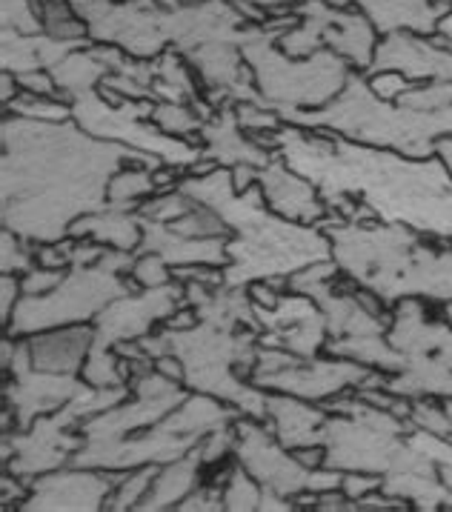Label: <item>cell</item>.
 <instances>
[{
  "instance_id": "obj_25",
  "label": "cell",
  "mask_w": 452,
  "mask_h": 512,
  "mask_svg": "<svg viewBox=\"0 0 452 512\" xmlns=\"http://www.w3.org/2000/svg\"><path fill=\"white\" fill-rule=\"evenodd\" d=\"M381 35L415 32L438 35V23L450 12L447 0H352Z\"/></svg>"
},
{
  "instance_id": "obj_61",
  "label": "cell",
  "mask_w": 452,
  "mask_h": 512,
  "mask_svg": "<svg viewBox=\"0 0 452 512\" xmlns=\"http://www.w3.org/2000/svg\"><path fill=\"white\" fill-rule=\"evenodd\" d=\"M332 6H341V9H347V3H352V0H329Z\"/></svg>"
},
{
  "instance_id": "obj_42",
  "label": "cell",
  "mask_w": 452,
  "mask_h": 512,
  "mask_svg": "<svg viewBox=\"0 0 452 512\" xmlns=\"http://www.w3.org/2000/svg\"><path fill=\"white\" fill-rule=\"evenodd\" d=\"M129 278L138 284L141 289H155V287H166L175 281L172 275V267L166 264L161 255L155 252H144V255H135V264L129 269Z\"/></svg>"
},
{
  "instance_id": "obj_56",
  "label": "cell",
  "mask_w": 452,
  "mask_h": 512,
  "mask_svg": "<svg viewBox=\"0 0 452 512\" xmlns=\"http://www.w3.org/2000/svg\"><path fill=\"white\" fill-rule=\"evenodd\" d=\"M435 155L444 161V166L450 169V175H452V135L450 138H441V141H438V146H435Z\"/></svg>"
},
{
  "instance_id": "obj_54",
  "label": "cell",
  "mask_w": 452,
  "mask_h": 512,
  "mask_svg": "<svg viewBox=\"0 0 452 512\" xmlns=\"http://www.w3.org/2000/svg\"><path fill=\"white\" fill-rule=\"evenodd\" d=\"M312 510L318 512H358L355 510V501H350L347 495L341 490H332V492H321V495H315L312 498Z\"/></svg>"
},
{
  "instance_id": "obj_38",
  "label": "cell",
  "mask_w": 452,
  "mask_h": 512,
  "mask_svg": "<svg viewBox=\"0 0 452 512\" xmlns=\"http://www.w3.org/2000/svg\"><path fill=\"white\" fill-rule=\"evenodd\" d=\"M35 264H38V244L18 235L15 229L3 226V232H0V272L26 275Z\"/></svg>"
},
{
  "instance_id": "obj_10",
  "label": "cell",
  "mask_w": 452,
  "mask_h": 512,
  "mask_svg": "<svg viewBox=\"0 0 452 512\" xmlns=\"http://www.w3.org/2000/svg\"><path fill=\"white\" fill-rule=\"evenodd\" d=\"M292 12L301 23L278 41L289 58H309L321 49H332L358 72H370L378 49V29L361 9H341L329 0H298Z\"/></svg>"
},
{
  "instance_id": "obj_20",
  "label": "cell",
  "mask_w": 452,
  "mask_h": 512,
  "mask_svg": "<svg viewBox=\"0 0 452 512\" xmlns=\"http://www.w3.org/2000/svg\"><path fill=\"white\" fill-rule=\"evenodd\" d=\"M258 186L264 192L269 209L287 221L304 226H327L335 218V212L329 209L318 186L307 181L301 172H295L281 155H275L264 169H258Z\"/></svg>"
},
{
  "instance_id": "obj_18",
  "label": "cell",
  "mask_w": 452,
  "mask_h": 512,
  "mask_svg": "<svg viewBox=\"0 0 452 512\" xmlns=\"http://www.w3.org/2000/svg\"><path fill=\"white\" fill-rule=\"evenodd\" d=\"M255 318L264 347H281L298 358H315L327 347V318L309 295L287 289L275 307H255Z\"/></svg>"
},
{
  "instance_id": "obj_52",
  "label": "cell",
  "mask_w": 452,
  "mask_h": 512,
  "mask_svg": "<svg viewBox=\"0 0 452 512\" xmlns=\"http://www.w3.org/2000/svg\"><path fill=\"white\" fill-rule=\"evenodd\" d=\"M23 287H21V275H12V272H3L0 275V321H3V329L12 321V312L21 304Z\"/></svg>"
},
{
  "instance_id": "obj_3",
  "label": "cell",
  "mask_w": 452,
  "mask_h": 512,
  "mask_svg": "<svg viewBox=\"0 0 452 512\" xmlns=\"http://www.w3.org/2000/svg\"><path fill=\"white\" fill-rule=\"evenodd\" d=\"M178 189L198 204L212 206L229 226L224 267L226 287H244L272 278H289L298 269L329 261L332 241L324 226H304L281 218L264 201L261 186L235 189L232 169L218 166L209 175H184Z\"/></svg>"
},
{
  "instance_id": "obj_35",
  "label": "cell",
  "mask_w": 452,
  "mask_h": 512,
  "mask_svg": "<svg viewBox=\"0 0 452 512\" xmlns=\"http://www.w3.org/2000/svg\"><path fill=\"white\" fill-rule=\"evenodd\" d=\"M261 498H264V487L238 461H232L224 481V510L255 512L261 510Z\"/></svg>"
},
{
  "instance_id": "obj_37",
  "label": "cell",
  "mask_w": 452,
  "mask_h": 512,
  "mask_svg": "<svg viewBox=\"0 0 452 512\" xmlns=\"http://www.w3.org/2000/svg\"><path fill=\"white\" fill-rule=\"evenodd\" d=\"M3 112L21 115V118H29V121H72V103L69 101H63V98H43V95H32V92H23V89L21 95L9 103Z\"/></svg>"
},
{
  "instance_id": "obj_28",
  "label": "cell",
  "mask_w": 452,
  "mask_h": 512,
  "mask_svg": "<svg viewBox=\"0 0 452 512\" xmlns=\"http://www.w3.org/2000/svg\"><path fill=\"white\" fill-rule=\"evenodd\" d=\"M69 235L75 241H95V244L121 249V252H135L144 241V224L138 212H126L115 206H103L101 212H89L78 218Z\"/></svg>"
},
{
  "instance_id": "obj_22",
  "label": "cell",
  "mask_w": 452,
  "mask_h": 512,
  "mask_svg": "<svg viewBox=\"0 0 452 512\" xmlns=\"http://www.w3.org/2000/svg\"><path fill=\"white\" fill-rule=\"evenodd\" d=\"M198 144L204 146V158H212L215 164L226 166V169H232V166L264 169L278 155L275 149H269L241 129L235 103L215 106V112L206 118L198 132Z\"/></svg>"
},
{
  "instance_id": "obj_9",
  "label": "cell",
  "mask_w": 452,
  "mask_h": 512,
  "mask_svg": "<svg viewBox=\"0 0 452 512\" xmlns=\"http://www.w3.org/2000/svg\"><path fill=\"white\" fill-rule=\"evenodd\" d=\"M72 103V121L89 132L92 138L124 144L135 152H144L149 158L161 161L164 166H175L189 172L204 158V146L186 138H172L161 132L155 123H146L155 112V101H132L112 106L101 95V89H86L69 98Z\"/></svg>"
},
{
  "instance_id": "obj_59",
  "label": "cell",
  "mask_w": 452,
  "mask_h": 512,
  "mask_svg": "<svg viewBox=\"0 0 452 512\" xmlns=\"http://www.w3.org/2000/svg\"><path fill=\"white\" fill-rule=\"evenodd\" d=\"M441 318H444V321L452 327V301H444V312H441Z\"/></svg>"
},
{
  "instance_id": "obj_23",
  "label": "cell",
  "mask_w": 452,
  "mask_h": 512,
  "mask_svg": "<svg viewBox=\"0 0 452 512\" xmlns=\"http://www.w3.org/2000/svg\"><path fill=\"white\" fill-rule=\"evenodd\" d=\"M141 224H144V241L135 249V255L155 252V255H161L172 269H224L226 264H229V255H226V241H229V238H186V235H178L175 229H169L166 224L149 221V218H141Z\"/></svg>"
},
{
  "instance_id": "obj_53",
  "label": "cell",
  "mask_w": 452,
  "mask_h": 512,
  "mask_svg": "<svg viewBox=\"0 0 452 512\" xmlns=\"http://www.w3.org/2000/svg\"><path fill=\"white\" fill-rule=\"evenodd\" d=\"M29 481L21 478V475H12V472L3 470V478H0V501H3V510H12V507H18L21 510V504L29 498Z\"/></svg>"
},
{
  "instance_id": "obj_5",
  "label": "cell",
  "mask_w": 452,
  "mask_h": 512,
  "mask_svg": "<svg viewBox=\"0 0 452 512\" xmlns=\"http://www.w3.org/2000/svg\"><path fill=\"white\" fill-rule=\"evenodd\" d=\"M144 352L158 361L175 355L184 367V387L189 392L215 395L247 418L267 421V390L249 381L261 335L255 329H226L198 321L186 329H155L138 341Z\"/></svg>"
},
{
  "instance_id": "obj_21",
  "label": "cell",
  "mask_w": 452,
  "mask_h": 512,
  "mask_svg": "<svg viewBox=\"0 0 452 512\" xmlns=\"http://www.w3.org/2000/svg\"><path fill=\"white\" fill-rule=\"evenodd\" d=\"M384 69H395L415 83L452 81V49L432 38H421L415 32H390L375 49L367 78Z\"/></svg>"
},
{
  "instance_id": "obj_14",
  "label": "cell",
  "mask_w": 452,
  "mask_h": 512,
  "mask_svg": "<svg viewBox=\"0 0 452 512\" xmlns=\"http://www.w3.org/2000/svg\"><path fill=\"white\" fill-rule=\"evenodd\" d=\"M238 432V444H235V461L264 487V490L278 492L284 498H298L309 492V478L315 467H307L298 455L287 450L272 430L267 421L247 418L241 415L235 421Z\"/></svg>"
},
{
  "instance_id": "obj_33",
  "label": "cell",
  "mask_w": 452,
  "mask_h": 512,
  "mask_svg": "<svg viewBox=\"0 0 452 512\" xmlns=\"http://www.w3.org/2000/svg\"><path fill=\"white\" fill-rule=\"evenodd\" d=\"M149 121L155 123L161 132L172 135V138H186V141H195L198 144V132L204 126L201 112L192 106V103H172L161 101L155 103V112Z\"/></svg>"
},
{
  "instance_id": "obj_26",
  "label": "cell",
  "mask_w": 452,
  "mask_h": 512,
  "mask_svg": "<svg viewBox=\"0 0 452 512\" xmlns=\"http://www.w3.org/2000/svg\"><path fill=\"white\" fill-rule=\"evenodd\" d=\"M26 341H29V352H32V364L38 369L81 375L92 341H95V327L92 324L55 327L38 332V335H29Z\"/></svg>"
},
{
  "instance_id": "obj_45",
  "label": "cell",
  "mask_w": 452,
  "mask_h": 512,
  "mask_svg": "<svg viewBox=\"0 0 452 512\" xmlns=\"http://www.w3.org/2000/svg\"><path fill=\"white\" fill-rule=\"evenodd\" d=\"M235 444H238V432H235V424H229V427H218V430L206 432L195 450L201 455L204 467H212V464L226 461L229 455H235Z\"/></svg>"
},
{
  "instance_id": "obj_29",
  "label": "cell",
  "mask_w": 452,
  "mask_h": 512,
  "mask_svg": "<svg viewBox=\"0 0 452 512\" xmlns=\"http://www.w3.org/2000/svg\"><path fill=\"white\" fill-rule=\"evenodd\" d=\"M201 472H204V461H201L198 450H192L178 461L161 464L155 481H152V490L146 492V498L138 504V512L178 510V504L201 487V481H204Z\"/></svg>"
},
{
  "instance_id": "obj_49",
  "label": "cell",
  "mask_w": 452,
  "mask_h": 512,
  "mask_svg": "<svg viewBox=\"0 0 452 512\" xmlns=\"http://www.w3.org/2000/svg\"><path fill=\"white\" fill-rule=\"evenodd\" d=\"M75 238H63V241H52V244H38V267L46 269H69L72 267V249H75Z\"/></svg>"
},
{
  "instance_id": "obj_58",
  "label": "cell",
  "mask_w": 452,
  "mask_h": 512,
  "mask_svg": "<svg viewBox=\"0 0 452 512\" xmlns=\"http://www.w3.org/2000/svg\"><path fill=\"white\" fill-rule=\"evenodd\" d=\"M438 35H444L447 41H452V9L441 18V23H438Z\"/></svg>"
},
{
  "instance_id": "obj_7",
  "label": "cell",
  "mask_w": 452,
  "mask_h": 512,
  "mask_svg": "<svg viewBox=\"0 0 452 512\" xmlns=\"http://www.w3.org/2000/svg\"><path fill=\"white\" fill-rule=\"evenodd\" d=\"M298 23L301 18L295 12L267 18L261 23V32L241 46L261 101L281 118L301 109H321L335 101L352 72L350 63L332 49H321L309 58H289L278 41Z\"/></svg>"
},
{
  "instance_id": "obj_27",
  "label": "cell",
  "mask_w": 452,
  "mask_h": 512,
  "mask_svg": "<svg viewBox=\"0 0 452 512\" xmlns=\"http://www.w3.org/2000/svg\"><path fill=\"white\" fill-rule=\"evenodd\" d=\"M89 41H58L52 35H21L12 29H3V72L23 75V72H35V69H52L55 63H61L69 52L89 46Z\"/></svg>"
},
{
  "instance_id": "obj_41",
  "label": "cell",
  "mask_w": 452,
  "mask_h": 512,
  "mask_svg": "<svg viewBox=\"0 0 452 512\" xmlns=\"http://www.w3.org/2000/svg\"><path fill=\"white\" fill-rule=\"evenodd\" d=\"M3 29L21 32V35H41V0H3Z\"/></svg>"
},
{
  "instance_id": "obj_40",
  "label": "cell",
  "mask_w": 452,
  "mask_h": 512,
  "mask_svg": "<svg viewBox=\"0 0 452 512\" xmlns=\"http://www.w3.org/2000/svg\"><path fill=\"white\" fill-rule=\"evenodd\" d=\"M410 424L412 430L427 432V435H435V438H452V421L444 404H435L432 398H412V410H410Z\"/></svg>"
},
{
  "instance_id": "obj_47",
  "label": "cell",
  "mask_w": 452,
  "mask_h": 512,
  "mask_svg": "<svg viewBox=\"0 0 452 512\" xmlns=\"http://www.w3.org/2000/svg\"><path fill=\"white\" fill-rule=\"evenodd\" d=\"M181 512H221L224 510V484L218 481H209V484H201L198 490L192 492L186 501L178 504Z\"/></svg>"
},
{
  "instance_id": "obj_17",
  "label": "cell",
  "mask_w": 452,
  "mask_h": 512,
  "mask_svg": "<svg viewBox=\"0 0 452 512\" xmlns=\"http://www.w3.org/2000/svg\"><path fill=\"white\" fill-rule=\"evenodd\" d=\"M370 372V367L347 361V358L315 355V358H295L284 369L249 378V381L255 387H261V390L287 392V395H295V398H304V401L324 407L332 398L361 387Z\"/></svg>"
},
{
  "instance_id": "obj_4",
  "label": "cell",
  "mask_w": 452,
  "mask_h": 512,
  "mask_svg": "<svg viewBox=\"0 0 452 512\" xmlns=\"http://www.w3.org/2000/svg\"><path fill=\"white\" fill-rule=\"evenodd\" d=\"M324 229L341 275L370 289L387 307L407 298L452 301V244L432 246L415 229L381 221L352 224L332 218Z\"/></svg>"
},
{
  "instance_id": "obj_34",
  "label": "cell",
  "mask_w": 452,
  "mask_h": 512,
  "mask_svg": "<svg viewBox=\"0 0 452 512\" xmlns=\"http://www.w3.org/2000/svg\"><path fill=\"white\" fill-rule=\"evenodd\" d=\"M158 475V464H146V467H138V470H126L121 472L115 490L106 501V510L112 512H126V510H138V504L146 498V492L152 490V481Z\"/></svg>"
},
{
  "instance_id": "obj_46",
  "label": "cell",
  "mask_w": 452,
  "mask_h": 512,
  "mask_svg": "<svg viewBox=\"0 0 452 512\" xmlns=\"http://www.w3.org/2000/svg\"><path fill=\"white\" fill-rule=\"evenodd\" d=\"M370 81V89L381 98V101H390L398 103L407 92H410L415 81H410L407 75H401V72H395V69H384V72H375L367 78Z\"/></svg>"
},
{
  "instance_id": "obj_19",
  "label": "cell",
  "mask_w": 452,
  "mask_h": 512,
  "mask_svg": "<svg viewBox=\"0 0 452 512\" xmlns=\"http://www.w3.org/2000/svg\"><path fill=\"white\" fill-rule=\"evenodd\" d=\"M121 472L89 470L66 464L61 470L38 475L21 504L26 512H98L115 490Z\"/></svg>"
},
{
  "instance_id": "obj_16",
  "label": "cell",
  "mask_w": 452,
  "mask_h": 512,
  "mask_svg": "<svg viewBox=\"0 0 452 512\" xmlns=\"http://www.w3.org/2000/svg\"><path fill=\"white\" fill-rule=\"evenodd\" d=\"M184 304V284L172 281L166 287L138 289L115 298L92 321L95 341L89 352H109L126 341H141L164 324L175 309Z\"/></svg>"
},
{
  "instance_id": "obj_43",
  "label": "cell",
  "mask_w": 452,
  "mask_h": 512,
  "mask_svg": "<svg viewBox=\"0 0 452 512\" xmlns=\"http://www.w3.org/2000/svg\"><path fill=\"white\" fill-rule=\"evenodd\" d=\"M398 103H404L410 109H424V112L447 109V106H452V81L415 83Z\"/></svg>"
},
{
  "instance_id": "obj_13",
  "label": "cell",
  "mask_w": 452,
  "mask_h": 512,
  "mask_svg": "<svg viewBox=\"0 0 452 512\" xmlns=\"http://www.w3.org/2000/svg\"><path fill=\"white\" fill-rule=\"evenodd\" d=\"M86 390V381L81 375H66V372H46L32 364L29 341L18 338V352L12 358V367L3 381V401L15 412L18 430L32 427L41 415L63 410Z\"/></svg>"
},
{
  "instance_id": "obj_31",
  "label": "cell",
  "mask_w": 452,
  "mask_h": 512,
  "mask_svg": "<svg viewBox=\"0 0 452 512\" xmlns=\"http://www.w3.org/2000/svg\"><path fill=\"white\" fill-rule=\"evenodd\" d=\"M95 43V41H92ZM92 43L89 46H83V49H75V52H69L61 63H55L49 72L55 75V81L61 86V95L69 101L72 95H78V92H86V89H98L103 83L106 75H112L109 72V66L92 52Z\"/></svg>"
},
{
  "instance_id": "obj_15",
  "label": "cell",
  "mask_w": 452,
  "mask_h": 512,
  "mask_svg": "<svg viewBox=\"0 0 452 512\" xmlns=\"http://www.w3.org/2000/svg\"><path fill=\"white\" fill-rule=\"evenodd\" d=\"M201 444L198 435H184L175 432L169 424H155L149 430L132 432L126 438L115 441H83V447L69 464L75 467H89V470L126 472L146 467V464H169L178 461Z\"/></svg>"
},
{
  "instance_id": "obj_62",
  "label": "cell",
  "mask_w": 452,
  "mask_h": 512,
  "mask_svg": "<svg viewBox=\"0 0 452 512\" xmlns=\"http://www.w3.org/2000/svg\"><path fill=\"white\" fill-rule=\"evenodd\" d=\"M41 3H46V0H41Z\"/></svg>"
},
{
  "instance_id": "obj_51",
  "label": "cell",
  "mask_w": 452,
  "mask_h": 512,
  "mask_svg": "<svg viewBox=\"0 0 452 512\" xmlns=\"http://www.w3.org/2000/svg\"><path fill=\"white\" fill-rule=\"evenodd\" d=\"M381 487H384V475H375V472H344V481H341V492L350 501H361L364 495L381 490Z\"/></svg>"
},
{
  "instance_id": "obj_32",
  "label": "cell",
  "mask_w": 452,
  "mask_h": 512,
  "mask_svg": "<svg viewBox=\"0 0 452 512\" xmlns=\"http://www.w3.org/2000/svg\"><path fill=\"white\" fill-rule=\"evenodd\" d=\"M155 169L149 164H129L118 169L109 181L106 189V206L126 209V212H138V206L144 204L149 195H155Z\"/></svg>"
},
{
  "instance_id": "obj_44",
  "label": "cell",
  "mask_w": 452,
  "mask_h": 512,
  "mask_svg": "<svg viewBox=\"0 0 452 512\" xmlns=\"http://www.w3.org/2000/svg\"><path fill=\"white\" fill-rule=\"evenodd\" d=\"M235 112L247 135H272L284 126V118L267 103H235Z\"/></svg>"
},
{
  "instance_id": "obj_36",
  "label": "cell",
  "mask_w": 452,
  "mask_h": 512,
  "mask_svg": "<svg viewBox=\"0 0 452 512\" xmlns=\"http://www.w3.org/2000/svg\"><path fill=\"white\" fill-rule=\"evenodd\" d=\"M43 32L58 41H89V26L78 18L69 0H46L41 3Z\"/></svg>"
},
{
  "instance_id": "obj_6",
  "label": "cell",
  "mask_w": 452,
  "mask_h": 512,
  "mask_svg": "<svg viewBox=\"0 0 452 512\" xmlns=\"http://www.w3.org/2000/svg\"><path fill=\"white\" fill-rule=\"evenodd\" d=\"M284 123L341 135L355 144L390 149L407 158H432L438 141L452 135V106L424 112L404 103L381 101L364 72H350L344 92L335 101L321 109L289 112Z\"/></svg>"
},
{
  "instance_id": "obj_24",
  "label": "cell",
  "mask_w": 452,
  "mask_h": 512,
  "mask_svg": "<svg viewBox=\"0 0 452 512\" xmlns=\"http://www.w3.org/2000/svg\"><path fill=\"white\" fill-rule=\"evenodd\" d=\"M327 418V407H321V404H312V401L295 398L287 392H269L267 395V427L292 452L324 447L321 427Z\"/></svg>"
},
{
  "instance_id": "obj_57",
  "label": "cell",
  "mask_w": 452,
  "mask_h": 512,
  "mask_svg": "<svg viewBox=\"0 0 452 512\" xmlns=\"http://www.w3.org/2000/svg\"><path fill=\"white\" fill-rule=\"evenodd\" d=\"M438 472H441V481H444V490H447V504L444 507L452 510V467H438Z\"/></svg>"
},
{
  "instance_id": "obj_60",
  "label": "cell",
  "mask_w": 452,
  "mask_h": 512,
  "mask_svg": "<svg viewBox=\"0 0 452 512\" xmlns=\"http://www.w3.org/2000/svg\"><path fill=\"white\" fill-rule=\"evenodd\" d=\"M441 404H444V410H447V415H450L452 421V398H441Z\"/></svg>"
},
{
  "instance_id": "obj_1",
  "label": "cell",
  "mask_w": 452,
  "mask_h": 512,
  "mask_svg": "<svg viewBox=\"0 0 452 512\" xmlns=\"http://www.w3.org/2000/svg\"><path fill=\"white\" fill-rule=\"evenodd\" d=\"M129 164L164 166L124 144L92 138L75 121H29L6 112L0 224L35 244L63 241L78 218L101 212L112 175Z\"/></svg>"
},
{
  "instance_id": "obj_48",
  "label": "cell",
  "mask_w": 452,
  "mask_h": 512,
  "mask_svg": "<svg viewBox=\"0 0 452 512\" xmlns=\"http://www.w3.org/2000/svg\"><path fill=\"white\" fill-rule=\"evenodd\" d=\"M66 272L69 269H46L35 264L26 275H21L23 295H46V292H52L66 278Z\"/></svg>"
},
{
  "instance_id": "obj_2",
  "label": "cell",
  "mask_w": 452,
  "mask_h": 512,
  "mask_svg": "<svg viewBox=\"0 0 452 512\" xmlns=\"http://www.w3.org/2000/svg\"><path fill=\"white\" fill-rule=\"evenodd\" d=\"M269 146L318 186L332 212L355 201L381 224H401L444 244L452 241V175L438 155L407 158L292 123L272 132Z\"/></svg>"
},
{
  "instance_id": "obj_12",
  "label": "cell",
  "mask_w": 452,
  "mask_h": 512,
  "mask_svg": "<svg viewBox=\"0 0 452 512\" xmlns=\"http://www.w3.org/2000/svg\"><path fill=\"white\" fill-rule=\"evenodd\" d=\"M129 387H132V398H126L112 410L98 412V415L81 421V432L86 441H115V438H126L132 432L149 430V427L161 424L169 412L178 410V404L189 395L181 381L169 378L155 367L132 375Z\"/></svg>"
},
{
  "instance_id": "obj_30",
  "label": "cell",
  "mask_w": 452,
  "mask_h": 512,
  "mask_svg": "<svg viewBox=\"0 0 452 512\" xmlns=\"http://www.w3.org/2000/svg\"><path fill=\"white\" fill-rule=\"evenodd\" d=\"M324 352L335 355V358H347V361H355V364L378 369V372H387V375H395V372L404 369V355L387 341V332L384 335L329 338Z\"/></svg>"
},
{
  "instance_id": "obj_11",
  "label": "cell",
  "mask_w": 452,
  "mask_h": 512,
  "mask_svg": "<svg viewBox=\"0 0 452 512\" xmlns=\"http://www.w3.org/2000/svg\"><path fill=\"white\" fill-rule=\"evenodd\" d=\"M81 421V410L75 404H66L63 410L41 415L26 430H18V427L6 430L3 432V470L21 475L32 484L38 475L66 467L86 441Z\"/></svg>"
},
{
  "instance_id": "obj_39",
  "label": "cell",
  "mask_w": 452,
  "mask_h": 512,
  "mask_svg": "<svg viewBox=\"0 0 452 512\" xmlns=\"http://www.w3.org/2000/svg\"><path fill=\"white\" fill-rule=\"evenodd\" d=\"M195 204H198V201H192L184 189L175 186V189H166V192L149 195L144 204L138 206V215H141V218H149V221H158V224H172V221L184 218L186 212Z\"/></svg>"
},
{
  "instance_id": "obj_8",
  "label": "cell",
  "mask_w": 452,
  "mask_h": 512,
  "mask_svg": "<svg viewBox=\"0 0 452 512\" xmlns=\"http://www.w3.org/2000/svg\"><path fill=\"white\" fill-rule=\"evenodd\" d=\"M132 264L135 252L109 249L92 267H69L66 278L52 292L23 295L3 332L12 338H29L46 329L92 324L115 298L141 289L129 278Z\"/></svg>"
},
{
  "instance_id": "obj_55",
  "label": "cell",
  "mask_w": 452,
  "mask_h": 512,
  "mask_svg": "<svg viewBox=\"0 0 452 512\" xmlns=\"http://www.w3.org/2000/svg\"><path fill=\"white\" fill-rule=\"evenodd\" d=\"M232 181H235L238 192H244L252 184H258V169L255 166H232Z\"/></svg>"
},
{
  "instance_id": "obj_50",
  "label": "cell",
  "mask_w": 452,
  "mask_h": 512,
  "mask_svg": "<svg viewBox=\"0 0 452 512\" xmlns=\"http://www.w3.org/2000/svg\"><path fill=\"white\" fill-rule=\"evenodd\" d=\"M18 78V86L23 92H32V95H43V98H63L61 86L55 81V75L49 69H35V72H23V75H15ZM66 101V98H63Z\"/></svg>"
}]
</instances>
